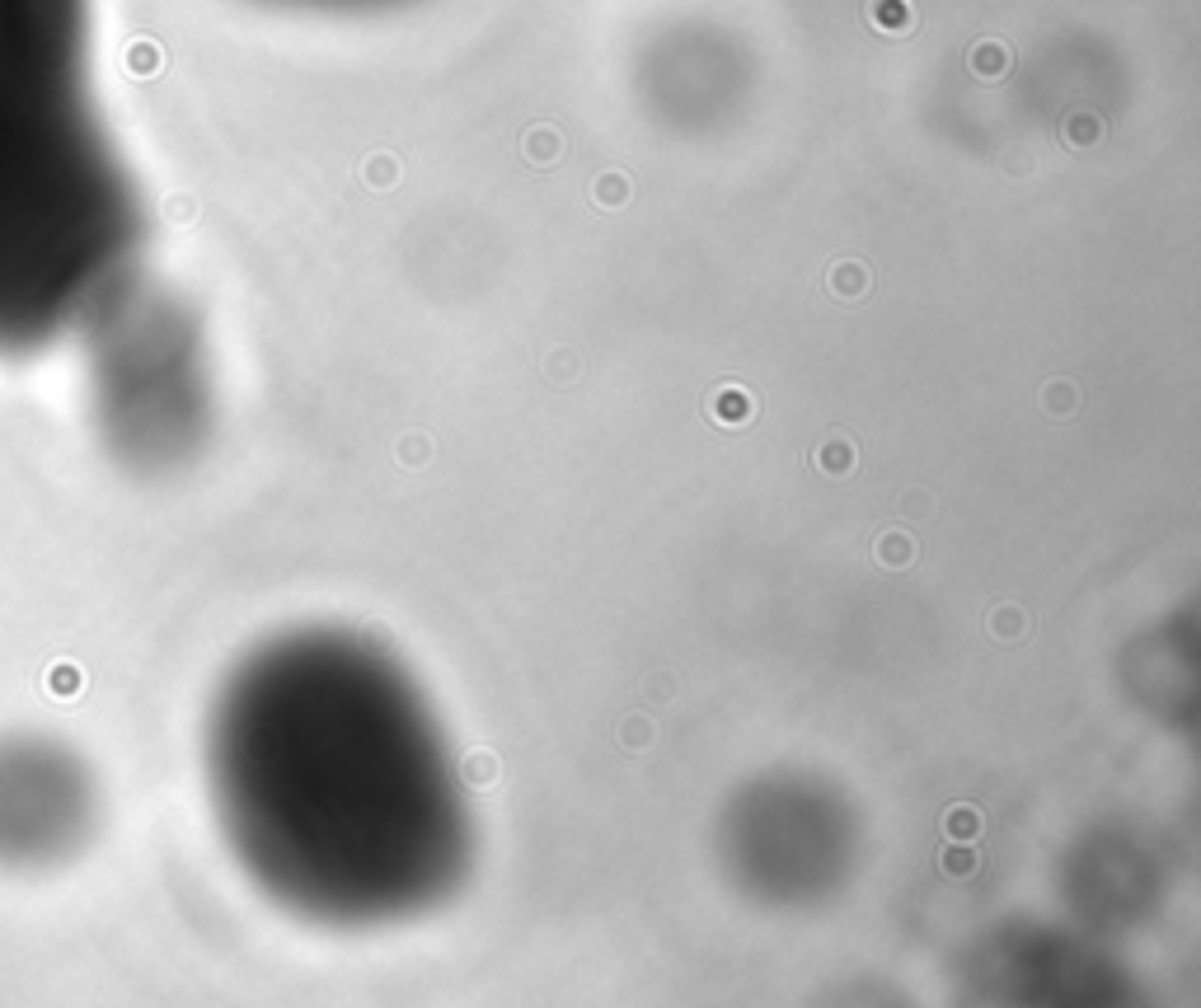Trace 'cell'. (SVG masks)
Wrapping results in <instances>:
<instances>
[{"instance_id": "obj_1", "label": "cell", "mask_w": 1201, "mask_h": 1008, "mask_svg": "<svg viewBox=\"0 0 1201 1008\" xmlns=\"http://www.w3.org/2000/svg\"><path fill=\"white\" fill-rule=\"evenodd\" d=\"M235 864L296 915L409 920L474 864V821L442 718L395 653L310 624L249 647L202 731Z\"/></svg>"}, {"instance_id": "obj_2", "label": "cell", "mask_w": 1201, "mask_h": 1008, "mask_svg": "<svg viewBox=\"0 0 1201 1008\" xmlns=\"http://www.w3.org/2000/svg\"><path fill=\"white\" fill-rule=\"evenodd\" d=\"M136 198L103 132L89 0H0V356L80 333L127 287Z\"/></svg>"}, {"instance_id": "obj_3", "label": "cell", "mask_w": 1201, "mask_h": 1008, "mask_svg": "<svg viewBox=\"0 0 1201 1008\" xmlns=\"http://www.w3.org/2000/svg\"><path fill=\"white\" fill-rule=\"evenodd\" d=\"M89 333V409L103 442L127 460H165L183 446L193 418L189 343L169 314L127 296L103 305Z\"/></svg>"}, {"instance_id": "obj_4", "label": "cell", "mask_w": 1201, "mask_h": 1008, "mask_svg": "<svg viewBox=\"0 0 1201 1008\" xmlns=\"http://www.w3.org/2000/svg\"><path fill=\"white\" fill-rule=\"evenodd\" d=\"M99 831V779L52 731H0V868H61Z\"/></svg>"}]
</instances>
